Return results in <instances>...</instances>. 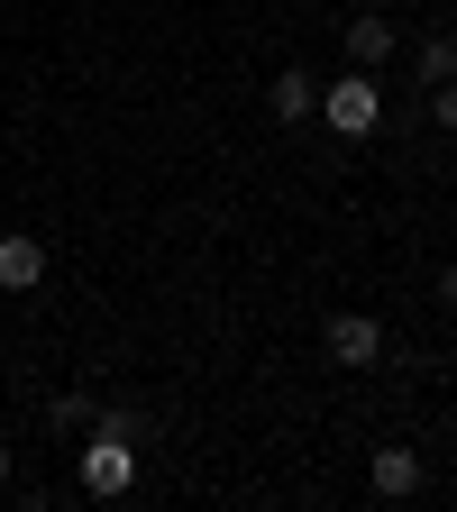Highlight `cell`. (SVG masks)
<instances>
[{
    "label": "cell",
    "instance_id": "cell-1",
    "mask_svg": "<svg viewBox=\"0 0 457 512\" xmlns=\"http://www.w3.org/2000/svg\"><path fill=\"white\" fill-rule=\"evenodd\" d=\"M138 439H147V421H138V412H92V448H83V494L119 503L128 485H138Z\"/></svg>",
    "mask_w": 457,
    "mask_h": 512
},
{
    "label": "cell",
    "instance_id": "cell-2",
    "mask_svg": "<svg viewBox=\"0 0 457 512\" xmlns=\"http://www.w3.org/2000/svg\"><path fill=\"white\" fill-rule=\"evenodd\" d=\"M320 119H330V128H339V138H366V128L384 119V92H375L366 74H339L330 92H320Z\"/></svg>",
    "mask_w": 457,
    "mask_h": 512
},
{
    "label": "cell",
    "instance_id": "cell-3",
    "mask_svg": "<svg viewBox=\"0 0 457 512\" xmlns=\"http://www.w3.org/2000/svg\"><path fill=\"white\" fill-rule=\"evenodd\" d=\"M37 284H46V238L10 229L0 238V293H37Z\"/></svg>",
    "mask_w": 457,
    "mask_h": 512
},
{
    "label": "cell",
    "instance_id": "cell-4",
    "mask_svg": "<svg viewBox=\"0 0 457 512\" xmlns=\"http://www.w3.org/2000/svg\"><path fill=\"white\" fill-rule=\"evenodd\" d=\"M320 339H330V357H339V366H375V357H384V330H375L366 311H339Z\"/></svg>",
    "mask_w": 457,
    "mask_h": 512
},
{
    "label": "cell",
    "instance_id": "cell-5",
    "mask_svg": "<svg viewBox=\"0 0 457 512\" xmlns=\"http://www.w3.org/2000/svg\"><path fill=\"white\" fill-rule=\"evenodd\" d=\"M384 55H394V19H384V10H357V19H348V64H357V74H375Z\"/></svg>",
    "mask_w": 457,
    "mask_h": 512
},
{
    "label": "cell",
    "instance_id": "cell-6",
    "mask_svg": "<svg viewBox=\"0 0 457 512\" xmlns=\"http://www.w3.org/2000/svg\"><path fill=\"white\" fill-rule=\"evenodd\" d=\"M366 476H375V494H384V503L421 494V448H375V467H366Z\"/></svg>",
    "mask_w": 457,
    "mask_h": 512
},
{
    "label": "cell",
    "instance_id": "cell-7",
    "mask_svg": "<svg viewBox=\"0 0 457 512\" xmlns=\"http://www.w3.org/2000/svg\"><path fill=\"white\" fill-rule=\"evenodd\" d=\"M266 101H275V119H311V110H320V83H311V74H275Z\"/></svg>",
    "mask_w": 457,
    "mask_h": 512
},
{
    "label": "cell",
    "instance_id": "cell-8",
    "mask_svg": "<svg viewBox=\"0 0 457 512\" xmlns=\"http://www.w3.org/2000/svg\"><path fill=\"white\" fill-rule=\"evenodd\" d=\"M421 83H457V37H421Z\"/></svg>",
    "mask_w": 457,
    "mask_h": 512
},
{
    "label": "cell",
    "instance_id": "cell-9",
    "mask_svg": "<svg viewBox=\"0 0 457 512\" xmlns=\"http://www.w3.org/2000/svg\"><path fill=\"white\" fill-rule=\"evenodd\" d=\"M46 421H55V430H92V394H55Z\"/></svg>",
    "mask_w": 457,
    "mask_h": 512
},
{
    "label": "cell",
    "instance_id": "cell-10",
    "mask_svg": "<svg viewBox=\"0 0 457 512\" xmlns=\"http://www.w3.org/2000/svg\"><path fill=\"white\" fill-rule=\"evenodd\" d=\"M430 119L448 128V138H457V83H430Z\"/></svg>",
    "mask_w": 457,
    "mask_h": 512
},
{
    "label": "cell",
    "instance_id": "cell-11",
    "mask_svg": "<svg viewBox=\"0 0 457 512\" xmlns=\"http://www.w3.org/2000/svg\"><path fill=\"white\" fill-rule=\"evenodd\" d=\"M439 302H448V311H457V266H448V275H439Z\"/></svg>",
    "mask_w": 457,
    "mask_h": 512
},
{
    "label": "cell",
    "instance_id": "cell-12",
    "mask_svg": "<svg viewBox=\"0 0 457 512\" xmlns=\"http://www.w3.org/2000/svg\"><path fill=\"white\" fill-rule=\"evenodd\" d=\"M0 485H10V439H0Z\"/></svg>",
    "mask_w": 457,
    "mask_h": 512
}]
</instances>
